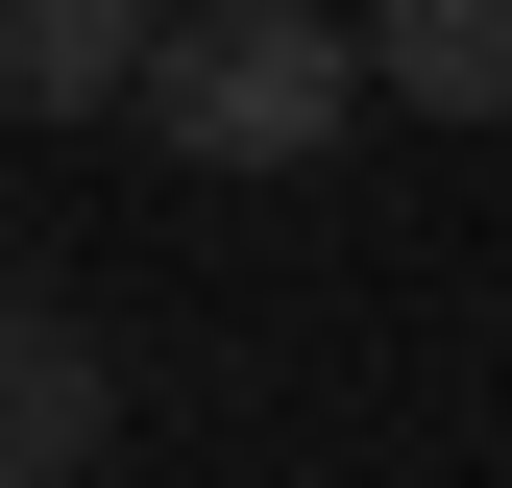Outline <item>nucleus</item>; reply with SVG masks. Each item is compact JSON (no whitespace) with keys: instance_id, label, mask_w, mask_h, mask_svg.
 Masks as SVG:
<instances>
[{"instance_id":"f257e3e1","label":"nucleus","mask_w":512,"mask_h":488,"mask_svg":"<svg viewBox=\"0 0 512 488\" xmlns=\"http://www.w3.org/2000/svg\"><path fill=\"white\" fill-rule=\"evenodd\" d=\"M366 98L391 74H366V25H317V0H171V49H147V147L171 171H317Z\"/></svg>"},{"instance_id":"f03ea898","label":"nucleus","mask_w":512,"mask_h":488,"mask_svg":"<svg viewBox=\"0 0 512 488\" xmlns=\"http://www.w3.org/2000/svg\"><path fill=\"white\" fill-rule=\"evenodd\" d=\"M147 49H171V0H0V98L25 122H122Z\"/></svg>"},{"instance_id":"20e7f679","label":"nucleus","mask_w":512,"mask_h":488,"mask_svg":"<svg viewBox=\"0 0 512 488\" xmlns=\"http://www.w3.org/2000/svg\"><path fill=\"white\" fill-rule=\"evenodd\" d=\"M366 74L415 122H512V0H366Z\"/></svg>"},{"instance_id":"7ed1b4c3","label":"nucleus","mask_w":512,"mask_h":488,"mask_svg":"<svg viewBox=\"0 0 512 488\" xmlns=\"http://www.w3.org/2000/svg\"><path fill=\"white\" fill-rule=\"evenodd\" d=\"M98 440H122V366H98V318L25 293V342H0V464H25V488H98Z\"/></svg>"}]
</instances>
